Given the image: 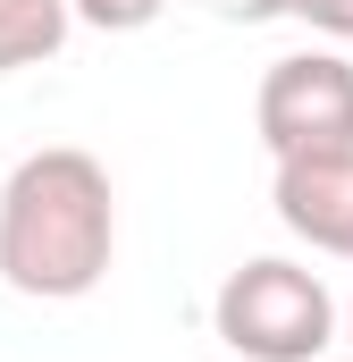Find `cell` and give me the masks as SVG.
Listing matches in <instances>:
<instances>
[{"instance_id": "1", "label": "cell", "mask_w": 353, "mask_h": 362, "mask_svg": "<svg viewBox=\"0 0 353 362\" xmlns=\"http://www.w3.org/2000/svg\"><path fill=\"white\" fill-rule=\"evenodd\" d=\"M118 262V194L85 144H42L0 177V286L25 303H76Z\"/></svg>"}, {"instance_id": "2", "label": "cell", "mask_w": 353, "mask_h": 362, "mask_svg": "<svg viewBox=\"0 0 353 362\" xmlns=\"http://www.w3.org/2000/svg\"><path fill=\"white\" fill-rule=\"evenodd\" d=\"M210 329H219V346H236L244 362H320L337 346V295H328L320 270L261 253V262L219 278Z\"/></svg>"}, {"instance_id": "3", "label": "cell", "mask_w": 353, "mask_h": 362, "mask_svg": "<svg viewBox=\"0 0 353 362\" xmlns=\"http://www.w3.org/2000/svg\"><path fill=\"white\" fill-rule=\"evenodd\" d=\"M253 127H261L269 160L277 152H311V144H353V59L345 51L269 59L261 93H253Z\"/></svg>"}, {"instance_id": "4", "label": "cell", "mask_w": 353, "mask_h": 362, "mask_svg": "<svg viewBox=\"0 0 353 362\" xmlns=\"http://www.w3.org/2000/svg\"><path fill=\"white\" fill-rule=\"evenodd\" d=\"M269 202H277L286 236H303L311 253H345V262H353V144L277 152Z\"/></svg>"}, {"instance_id": "5", "label": "cell", "mask_w": 353, "mask_h": 362, "mask_svg": "<svg viewBox=\"0 0 353 362\" xmlns=\"http://www.w3.org/2000/svg\"><path fill=\"white\" fill-rule=\"evenodd\" d=\"M68 0H0V76L17 68H42L59 42H68Z\"/></svg>"}, {"instance_id": "6", "label": "cell", "mask_w": 353, "mask_h": 362, "mask_svg": "<svg viewBox=\"0 0 353 362\" xmlns=\"http://www.w3.org/2000/svg\"><path fill=\"white\" fill-rule=\"evenodd\" d=\"M160 8H169V0H68V17L92 25V34H143Z\"/></svg>"}, {"instance_id": "7", "label": "cell", "mask_w": 353, "mask_h": 362, "mask_svg": "<svg viewBox=\"0 0 353 362\" xmlns=\"http://www.w3.org/2000/svg\"><path fill=\"white\" fill-rule=\"evenodd\" d=\"M294 17L328 42H353V0H294Z\"/></svg>"}, {"instance_id": "8", "label": "cell", "mask_w": 353, "mask_h": 362, "mask_svg": "<svg viewBox=\"0 0 353 362\" xmlns=\"http://www.w3.org/2000/svg\"><path fill=\"white\" fill-rule=\"evenodd\" d=\"M219 17H236V25H269V17H294V0H210Z\"/></svg>"}, {"instance_id": "9", "label": "cell", "mask_w": 353, "mask_h": 362, "mask_svg": "<svg viewBox=\"0 0 353 362\" xmlns=\"http://www.w3.org/2000/svg\"><path fill=\"white\" fill-rule=\"evenodd\" d=\"M337 329H345V346H353V303H345V312H337Z\"/></svg>"}, {"instance_id": "10", "label": "cell", "mask_w": 353, "mask_h": 362, "mask_svg": "<svg viewBox=\"0 0 353 362\" xmlns=\"http://www.w3.org/2000/svg\"><path fill=\"white\" fill-rule=\"evenodd\" d=\"M320 362H328V354H320ZM345 362H353V354H345Z\"/></svg>"}]
</instances>
